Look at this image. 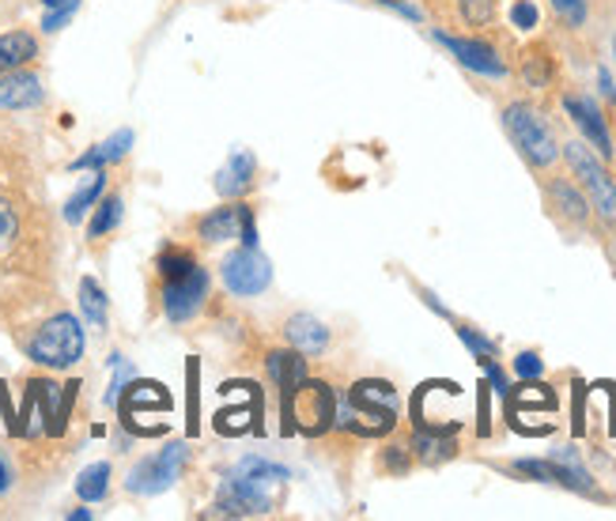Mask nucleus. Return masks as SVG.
Segmentation results:
<instances>
[{
    "label": "nucleus",
    "mask_w": 616,
    "mask_h": 521,
    "mask_svg": "<svg viewBox=\"0 0 616 521\" xmlns=\"http://www.w3.org/2000/svg\"><path fill=\"white\" fill-rule=\"evenodd\" d=\"M393 424H398V393H393L390 382L363 378V382H356L345 397H337L333 427H340V431L379 438V435H390Z\"/></svg>",
    "instance_id": "obj_1"
},
{
    "label": "nucleus",
    "mask_w": 616,
    "mask_h": 521,
    "mask_svg": "<svg viewBox=\"0 0 616 521\" xmlns=\"http://www.w3.org/2000/svg\"><path fill=\"white\" fill-rule=\"evenodd\" d=\"M284 397V435L321 438L337 424V393L321 378H302L296 389H280Z\"/></svg>",
    "instance_id": "obj_2"
},
{
    "label": "nucleus",
    "mask_w": 616,
    "mask_h": 521,
    "mask_svg": "<svg viewBox=\"0 0 616 521\" xmlns=\"http://www.w3.org/2000/svg\"><path fill=\"white\" fill-rule=\"evenodd\" d=\"M84 329H80V317L61 310V314L45 317V322L34 329V336L27 341V355H31L39 367L50 371H69L72 363L84 360Z\"/></svg>",
    "instance_id": "obj_3"
},
{
    "label": "nucleus",
    "mask_w": 616,
    "mask_h": 521,
    "mask_svg": "<svg viewBox=\"0 0 616 521\" xmlns=\"http://www.w3.org/2000/svg\"><path fill=\"white\" fill-rule=\"evenodd\" d=\"M503 129L514 140V148L522 152V159L530 163L533 170H545L559 159V144L548 122L541 117V110H533L530 103H511L503 106Z\"/></svg>",
    "instance_id": "obj_4"
},
{
    "label": "nucleus",
    "mask_w": 616,
    "mask_h": 521,
    "mask_svg": "<svg viewBox=\"0 0 616 521\" xmlns=\"http://www.w3.org/2000/svg\"><path fill=\"white\" fill-rule=\"evenodd\" d=\"M564 159L578 178V186H583V194L591 197L594 212L602 219H609V223H616V181L609 178V170H605L602 163L591 155V148L578 144V140L564 144Z\"/></svg>",
    "instance_id": "obj_5"
},
{
    "label": "nucleus",
    "mask_w": 616,
    "mask_h": 521,
    "mask_svg": "<svg viewBox=\"0 0 616 521\" xmlns=\"http://www.w3.org/2000/svg\"><path fill=\"white\" fill-rule=\"evenodd\" d=\"M186 442H171L163 446L160 454L144 457L141 465H136L133 472H129L125 488L133 491V496H160V491H167L174 480L182 477V469H186Z\"/></svg>",
    "instance_id": "obj_6"
},
{
    "label": "nucleus",
    "mask_w": 616,
    "mask_h": 521,
    "mask_svg": "<svg viewBox=\"0 0 616 521\" xmlns=\"http://www.w3.org/2000/svg\"><path fill=\"white\" fill-rule=\"evenodd\" d=\"M219 277H224V288L238 299L261 295L273 283V264L257 246H243V250L227 253L224 264H219Z\"/></svg>",
    "instance_id": "obj_7"
},
{
    "label": "nucleus",
    "mask_w": 616,
    "mask_h": 521,
    "mask_svg": "<svg viewBox=\"0 0 616 521\" xmlns=\"http://www.w3.org/2000/svg\"><path fill=\"white\" fill-rule=\"evenodd\" d=\"M208 288H213V280H208V272L201 269V264H193L186 277H178V280H160L163 314H167L171 322H178V325L189 322V317L201 314V306H205Z\"/></svg>",
    "instance_id": "obj_8"
},
{
    "label": "nucleus",
    "mask_w": 616,
    "mask_h": 521,
    "mask_svg": "<svg viewBox=\"0 0 616 521\" xmlns=\"http://www.w3.org/2000/svg\"><path fill=\"white\" fill-rule=\"evenodd\" d=\"M273 510V499L261 491V483L235 472L219 483L216 491V507L208 510V518H261Z\"/></svg>",
    "instance_id": "obj_9"
},
{
    "label": "nucleus",
    "mask_w": 616,
    "mask_h": 521,
    "mask_svg": "<svg viewBox=\"0 0 616 521\" xmlns=\"http://www.w3.org/2000/svg\"><path fill=\"white\" fill-rule=\"evenodd\" d=\"M435 42H443L450 53H454L458 61H462L465 69L481 72V76H492V80H503L507 76V65H503V58L492 50L484 39H458V34H446V31H435Z\"/></svg>",
    "instance_id": "obj_10"
},
{
    "label": "nucleus",
    "mask_w": 616,
    "mask_h": 521,
    "mask_svg": "<svg viewBox=\"0 0 616 521\" xmlns=\"http://www.w3.org/2000/svg\"><path fill=\"white\" fill-rule=\"evenodd\" d=\"M564 110L572 114V122L583 129L586 140L594 144L597 155H605V159H613V136H609V125H605L602 110H597V103L591 95H578V91H572V95H564Z\"/></svg>",
    "instance_id": "obj_11"
},
{
    "label": "nucleus",
    "mask_w": 616,
    "mask_h": 521,
    "mask_svg": "<svg viewBox=\"0 0 616 521\" xmlns=\"http://www.w3.org/2000/svg\"><path fill=\"white\" fill-rule=\"evenodd\" d=\"M280 333H284V344L296 347L302 355H321L329 347V329L315 314H291Z\"/></svg>",
    "instance_id": "obj_12"
},
{
    "label": "nucleus",
    "mask_w": 616,
    "mask_h": 521,
    "mask_svg": "<svg viewBox=\"0 0 616 521\" xmlns=\"http://www.w3.org/2000/svg\"><path fill=\"white\" fill-rule=\"evenodd\" d=\"M117 413H122V424H129L136 413H167L171 397L160 382H133V386H122L117 393Z\"/></svg>",
    "instance_id": "obj_13"
},
{
    "label": "nucleus",
    "mask_w": 616,
    "mask_h": 521,
    "mask_svg": "<svg viewBox=\"0 0 616 521\" xmlns=\"http://www.w3.org/2000/svg\"><path fill=\"white\" fill-rule=\"evenodd\" d=\"M254 186H257V163H254L250 152H235L216 174V189H219V197L224 200L246 197Z\"/></svg>",
    "instance_id": "obj_14"
},
{
    "label": "nucleus",
    "mask_w": 616,
    "mask_h": 521,
    "mask_svg": "<svg viewBox=\"0 0 616 521\" xmlns=\"http://www.w3.org/2000/svg\"><path fill=\"white\" fill-rule=\"evenodd\" d=\"M45 91H42V80L34 76V72H8V76H0V110H31V106H42Z\"/></svg>",
    "instance_id": "obj_15"
},
{
    "label": "nucleus",
    "mask_w": 616,
    "mask_h": 521,
    "mask_svg": "<svg viewBox=\"0 0 616 521\" xmlns=\"http://www.w3.org/2000/svg\"><path fill=\"white\" fill-rule=\"evenodd\" d=\"M39 58V39L31 31H8L0 34V76L16 69H27L31 61Z\"/></svg>",
    "instance_id": "obj_16"
},
{
    "label": "nucleus",
    "mask_w": 616,
    "mask_h": 521,
    "mask_svg": "<svg viewBox=\"0 0 616 521\" xmlns=\"http://www.w3.org/2000/svg\"><path fill=\"white\" fill-rule=\"evenodd\" d=\"M265 374L280 389H296L307 378V360H302V352H296V347H277V352L265 355Z\"/></svg>",
    "instance_id": "obj_17"
},
{
    "label": "nucleus",
    "mask_w": 616,
    "mask_h": 521,
    "mask_svg": "<svg viewBox=\"0 0 616 521\" xmlns=\"http://www.w3.org/2000/svg\"><path fill=\"white\" fill-rule=\"evenodd\" d=\"M238 219H243V205H238V200H227V205L213 208L208 216H201L197 235H201V239H205L208 246L227 242V239H235Z\"/></svg>",
    "instance_id": "obj_18"
},
{
    "label": "nucleus",
    "mask_w": 616,
    "mask_h": 521,
    "mask_svg": "<svg viewBox=\"0 0 616 521\" xmlns=\"http://www.w3.org/2000/svg\"><path fill=\"white\" fill-rule=\"evenodd\" d=\"M129 148H133V133H129V129H117L114 136H110V140L95 144V148L84 152L80 159H72V170H106L110 163L125 159Z\"/></svg>",
    "instance_id": "obj_19"
},
{
    "label": "nucleus",
    "mask_w": 616,
    "mask_h": 521,
    "mask_svg": "<svg viewBox=\"0 0 616 521\" xmlns=\"http://www.w3.org/2000/svg\"><path fill=\"white\" fill-rule=\"evenodd\" d=\"M548 205H553L567 223H586V216H591V205H586L583 189L567 178L548 181Z\"/></svg>",
    "instance_id": "obj_20"
},
{
    "label": "nucleus",
    "mask_w": 616,
    "mask_h": 521,
    "mask_svg": "<svg viewBox=\"0 0 616 521\" xmlns=\"http://www.w3.org/2000/svg\"><path fill=\"white\" fill-rule=\"evenodd\" d=\"M548 472H553V483H564V488H572V491L594 496V480H591V472L578 465L575 450H559L553 461H548Z\"/></svg>",
    "instance_id": "obj_21"
},
{
    "label": "nucleus",
    "mask_w": 616,
    "mask_h": 521,
    "mask_svg": "<svg viewBox=\"0 0 616 521\" xmlns=\"http://www.w3.org/2000/svg\"><path fill=\"white\" fill-rule=\"evenodd\" d=\"M409 450L420 457L424 465H439V461H446V457H454V435H443V431H424V427H417L412 431V442H409Z\"/></svg>",
    "instance_id": "obj_22"
},
{
    "label": "nucleus",
    "mask_w": 616,
    "mask_h": 521,
    "mask_svg": "<svg viewBox=\"0 0 616 521\" xmlns=\"http://www.w3.org/2000/svg\"><path fill=\"white\" fill-rule=\"evenodd\" d=\"M23 242V219L12 200H0V261L12 258Z\"/></svg>",
    "instance_id": "obj_23"
},
{
    "label": "nucleus",
    "mask_w": 616,
    "mask_h": 521,
    "mask_svg": "<svg viewBox=\"0 0 616 521\" xmlns=\"http://www.w3.org/2000/svg\"><path fill=\"white\" fill-rule=\"evenodd\" d=\"M106 306H110V299H106V291L99 288V280L95 277L80 280V310H84V317L95 329H106Z\"/></svg>",
    "instance_id": "obj_24"
},
{
    "label": "nucleus",
    "mask_w": 616,
    "mask_h": 521,
    "mask_svg": "<svg viewBox=\"0 0 616 521\" xmlns=\"http://www.w3.org/2000/svg\"><path fill=\"white\" fill-rule=\"evenodd\" d=\"M103 194H106V170H95V178H91L88 186L80 189V194L72 197L69 205H64V219H69V223H80L88 208L99 205V197H103Z\"/></svg>",
    "instance_id": "obj_25"
},
{
    "label": "nucleus",
    "mask_w": 616,
    "mask_h": 521,
    "mask_svg": "<svg viewBox=\"0 0 616 521\" xmlns=\"http://www.w3.org/2000/svg\"><path fill=\"white\" fill-rule=\"evenodd\" d=\"M106 491H110V465H106V461L88 465V469L76 477V496L84 499V502L106 499Z\"/></svg>",
    "instance_id": "obj_26"
},
{
    "label": "nucleus",
    "mask_w": 616,
    "mask_h": 521,
    "mask_svg": "<svg viewBox=\"0 0 616 521\" xmlns=\"http://www.w3.org/2000/svg\"><path fill=\"white\" fill-rule=\"evenodd\" d=\"M522 84L526 87H548L553 84V58H548L545 50H530L526 58H522V69H519Z\"/></svg>",
    "instance_id": "obj_27"
},
{
    "label": "nucleus",
    "mask_w": 616,
    "mask_h": 521,
    "mask_svg": "<svg viewBox=\"0 0 616 521\" xmlns=\"http://www.w3.org/2000/svg\"><path fill=\"white\" fill-rule=\"evenodd\" d=\"M122 223V197L110 194V197H99V208H95V219H91L88 227V239H103L114 227Z\"/></svg>",
    "instance_id": "obj_28"
},
{
    "label": "nucleus",
    "mask_w": 616,
    "mask_h": 521,
    "mask_svg": "<svg viewBox=\"0 0 616 521\" xmlns=\"http://www.w3.org/2000/svg\"><path fill=\"white\" fill-rule=\"evenodd\" d=\"M197 264L189 250H182V246H171V250L160 253V261H155V272H160V280H178L186 277V272Z\"/></svg>",
    "instance_id": "obj_29"
},
{
    "label": "nucleus",
    "mask_w": 616,
    "mask_h": 521,
    "mask_svg": "<svg viewBox=\"0 0 616 521\" xmlns=\"http://www.w3.org/2000/svg\"><path fill=\"white\" fill-rule=\"evenodd\" d=\"M465 27H489L495 20V0H450Z\"/></svg>",
    "instance_id": "obj_30"
},
{
    "label": "nucleus",
    "mask_w": 616,
    "mask_h": 521,
    "mask_svg": "<svg viewBox=\"0 0 616 521\" xmlns=\"http://www.w3.org/2000/svg\"><path fill=\"white\" fill-rule=\"evenodd\" d=\"M42 4H45L42 31H50V34H53V31H61V27L80 12V0H42Z\"/></svg>",
    "instance_id": "obj_31"
},
{
    "label": "nucleus",
    "mask_w": 616,
    "mask_h": 521,
    "mask_svg": "<svg viewBox=\"0 0 616 521\" xmlns=\"http://www.w3.org/2000/svg\"><path fill=\"white\" fill-rule=\"evenodd\" d=\"M238 472L250 480H291V472L284 469V465H273V461H261V457H246L243 465H238Z\"/></svg>",
    "instance_id": "obj_32"
},
{
    "label": "nucleus",
    "mask_w": 616,
    "mask_h": 521,
    "mask_svg": "<svg viewBox=\"0 0 616 521\" xmlns=\"http://www.w3.org/2000/svg\"><path fill=\"white\" fill-rule=\"evenodd\" d=\"M76 393H80V382L61 386V400H58V416H53L50 438H61L64 431H69V416H72V405H76Z\"/></svg>",
    "instance_id": "obj_33"
},
{
    "label": "nucleus",
    "mask_w": 616,
    "mask_h": 521,
    "mask_svg": "<svg viewBox=\"0 0 616 521\" xmlns=\"http://www.w3.org/2000/svg\"><path fill=\"white\" fill-rule=\"evenodd\" d=\"M458 336H462V344L469 347V352L476 355V360H495V344L489 341V336H481V333H476V329L458 325Z\"/></svg>",
    "instance_id": "obj_34"
},
{
    "label": "nucleus",
    "mask_w": 616,
    "mask_h": 521,
    "mask_svg": "<svg viewBox=\"0 0 616 521\" xmlns=\"http://www.w3.org/2000/svg\"><path fill=\"white\" fill-rule=\"evenodd\" d=\"M556 15L567 27H583L586 23V0H553Z\"/></svg>",
    "instance_id": "obj_35"
},
{
    "label": "nucleus",
    "mask_w": 616,
    "mask_h": 521,
    "mask_svg": "<svg viewBox=\"0 0 616 521\" xmlns=\"http://www.w3.org/2000/svg\"><path fill=\"white\" fill-rule=\"evenodd\" d=\"M511 23L519 27V31H533V27H537V4H533V0H514Z\"/></svg>",
    "instance_id": "obj_36"
},
{
    "label": "nucleus",
    "mask_w": 616,
    "mask_h": 521,
    "mask_svg": "<svg viewBox=\"0 0 616 521\" xmlns=\"http://www.w3.org/2000/svg\"><path fill=\"white\" fill-rule=\"evenodd\" d=\"M409 465H412V450L409 446H390V450L382 454V469L386 472H409Z\"/></svg>",
    "instance_id": "obj_37"
},
{
    "label": "nucleus",
    "mask_w": 616,
    "mask_h": 521,
    "mask_svg": "<svg viewBox=\"0 0 616 521\" xmlns=\"http://www.w3.org/2000/svg\"><path fill=\"white\" fill-rule=\"evenodd\" d=\"M514 371H519V378L533 382V378H541V374H545V363H541L537 352H522L519 360H514Z\"/></svg>",
    "instance_id": "obj_38"
},
{
    "label": "nucleus",
    "mask_w": 616,
    "mask_h": 521,
    "mask_svg": "<svg viewBox=\"0 0 616 521\" xmlns=\"http://www.w3.org/2000/svg\"><path fill=\"white\" fill-rule=\"evenodd\" d=\"M481 367H484V374H489V382H492V389L500 393L503 400H507V393H511V386H507V374H503V367L495 360H481Z\"/></svg>",
    "instance_id": "obj_39"
},
{
    "label": "nucleus",
    "mask_w": 616,
    "mask_h": 521,
    "mask_svg": "<svg viewBox=\"0 0 616 521\" xmlns=\"http://www.w3.org/2000/svg\"><path fill=\"white\" fill-rule=\"evenodd\" d=\"M238 235H243V246H257V227H254V208L243 205V219H238Z\"/></svg>",
    "instance_id": "obj_40"
},
{
    "label": "nucleus",
    "mask_w": 616,
    "mask_h": 521,
    "mask_svg": "<svg viewBox=\"0 0 616 521\" xmlns=\"http://www.w3.org/2000/svg\"><path fill=\"white\" fill-rule=\"evenodd\" d=\"M12 483H16V469H12V461H8V454L0 450V496L12 491Z\"/></svg>",
    "instance_id": "obj_41"
},
{
    "label": "nucleus",
    "mask_w": 616,
    "mask_h": 521,
    "mask_svg": "<svg viewBox=\"0 0 616 521\" xmlns=\"http://www.w3.org/2000/svg\"><path fill=\"white\" fill-rule=\"evenodd\" d=\"M476 431H481V435L492 431V427H489V386H481V424H476Z\"/></svg>",
    "instance_id": "obj_42"
},
{
    "label": "nucleus",
    "mask_w": 616,
    "mask_h": 521,
    "mask_svg": "<svg viewBox=\"0 0 616 521\" xmlns=\"http://www.w3.org/2000/svg\"><path fill=\"white\" fill-rule=\"evenodd\" d=\"M597 84H602V91H605V98H609V103H613V98H616V91H613V80H609V72H597Z\"/></svg>",
    "instance_id": "obj_43"
},
{
    "label": "nucleus",
    "mask_w": 616,
    "mask_h": 521,
    "mask_svg": "<svg viewBox=\"0 0 616 521\" xmlns=\"http://www.w3.org/2000/svg\"><path fill=\"white\" fill-rule=\"evenodd\" d=\"M69 518H72V521H88V518H91V510H84V507H80V510H72Z\"/></svg>",
    "instance_id": "obj_44"
},
{
    "label": "nucleus",
    "mask_w": 616,
    "mask_h": 521,
    "mask_svg": "<svg viewBox=\"0 0 616 521\" xmlns=\"http://www.w3.org/2000/svg\"><path fill=\"white\" fill-rule=\"evenodd\" d=\"M613 50H616V39H613Z\"/></svg>",
    "instance_id": "obj_45"
}]
</instances>
